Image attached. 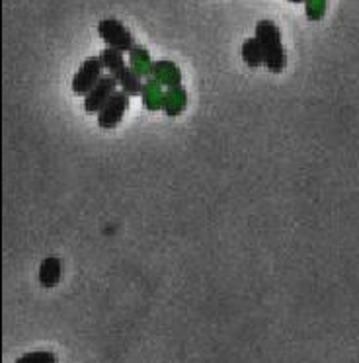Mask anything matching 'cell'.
<instances>
[{
    "label": "cell",
    "instance_id": "obj_13",
    "mask_svg": "<svg viewBox=\"0 0 359 363\" xmlns=\"http://www.w3.org/2000/svg\"><path fill=\"white\" fill-rule=\"evenodd\" d=\"M101 65H104V71H108L109 74H114L116 71H119L121 67L125 65V57L121 51H117V49L106 48L100 53Z\"/></svg>",
    "mask_w": 359,
    "mask_h": 363
},
{
    "label": "cell",
    "instance_id": "obj_11",
    "mask_svg": "<svg viewBox=\"0 0 359 363\" xmlns=\"http://www.w3.org/2000/svg\"><path fill=\"white\" fill-rule=\"evenodd\" d=\"M129 67L133 71L139 74L140 79H150L153 77V59H150V53L147 51V48L143 45H135V48L129 51Z\"/></svg>",
    "mask_w": 359,
    "mask_h": 363
},
{
    "label": "cell",
    "instance_id": "obj_12",
    "mask_svg": "<svg viewBox=\"0 0 359 363\" xmlns=\"http://www.w3.org/2000/svg\"><path fill=\"white\" fill-rule=\"evenodd\" d=\"M242 61L246 63L250 69H260L264 65V49L260 45L258 38H248V40L242 41L241 48Z\"/></svg>",
    "mask_w": 359,
    "mask_h": 363
},
{
    "label": "cell",
    "instance_id": "obj_5",
    "mask_svg": "<svg viewBox=\"0 0 359 363\" xmlns=\"http://www.w3.org/2000/svg\"><path fill=\"white\" fill-rule=\"evenodd\" d=\"M117 86H119V84H117V80L114 79L111 74H104L100 82L84 96L86 113H90V116L98 113V111L104 108V104L108 102L109 98H111V94L116 92Z\"/></svg>",
    "mask_w": 359,
    "mask_h": 363
},
{
    "label": "cell",
    "instance_id": "obj_1",
    "mask_svg": "<svg viewBox=\"0 0 359 363\" xmlns=\"http://www.w3.org/2000/svg\"><path fill=\"white\" fill-rule=\"evenodd\" d=\"M260 45L264 49V65L265 69L273 74H281L287 67V55L281 43V30L272 20H260L256 24V33Z\"/></svg>",
    "mask_w": 359,
    "mask_h": 363
},
{
    "label": "cell",
    "instance_id": "obj_3",
    "mask_svg": "<svg viewBox=\"0 0 359 363\" xmlns=\"http://www.w3.org/2000/svg\"><path fill=\"white\" fill-rule=\"evenodd\" d=\"M104 72V65H101L100 55L98 57H88L82 61V65L78 67L77 74L72 77L70 82V90L77 96H86L92 90L98 82L101 80Z\"/></svg>",
    "mask_w": 359,
    "mask_h": 363
},
{
    "label": "cell",
    "instance_id": "obj_8",
    "mask_svg": "<svg viewBox=\"0 0 359 363\" xmlns=\"http://www.w3.org/2000/svg\"><path fill=\"white\" fill-rule=\"evenodd\" d=\"M140 102H143V108L148 111L162 110V104H164L162 84H160L158 80L153 79V77H150V79H147V82L143 84Z\"/></svg>",
    "mask_w": 359,
    "mask_h": 363
},
{
    "label": "cell",
    "instance_id": "obj_10",
    "mask_svg": "<svg viewBox=\"0 0 359 363\" xmlns=\"http://www.w3.org/2000/svg\"><path fill=\"white\" fill-rule=\"evenodd\" d=\"M187 106V92L184 86L168 88V92H164L162 111L168 118H178Z\"/></svg>",
    "mask_w": 359,
    "mask_h": 363
},
{
    "label": "cell",
    "instance_id": "obj_14",
    "mask_svg": "<svg viewBox=\"0 0 359 363\" xmlns=\"http://www.w3.org/2000/svg\"><path fill=\"white\" fill-rule=\"evenodd\" d=\"M16 363H57V355L53 352H45V350L28 352V354L20 355Z\"/></svg>",
    "mask_w": 359,
    "mask_h": 363
},
{
    "label": "cell",
    "instance_id": "obj_2",
    "mask_svg": "<svg viewBox=\"0 0 359 363\" xmlns=\"http://www.w3.org/2000/svg\"><path fill=\"white\" fill-rule=\"evenodd\" d=\"M98 35L106 43V48L117 49L121 53H129L135 48L133 33L117 18H104V20H100L98 22Z\"/></svg>",
    "mask_w": 359,
    "mask_h": 363
},
{
    "label": "cell",
    "instance_id": "obj_16",
    "mask_svg": "<svg viewBox=\"0 0 359 363\" xmlns=\"http://www.w3.org/2000/svg\"><path fill=\"white\" fill-rule=\"evenodd\" d=\"M289 2H293V4H301V2H304V0H289Z\"/></svg>",
    "mask_w": 359,
    "mask_h": 363
},
{
    "label": "cell",
    "instance_id": "obj_6",
    "mask_svg": "<svg viewBox=\"0 0 359 363\" xmlns=\"http://www.w3.org/2000/svg\"><path fill=\"white\" fill-rule=\"evenodd\" d=\"M62 277V260L57 256H47L39 264L38 279L43 289H53L59 285Z\"/></svg>",
    "mask_w": 359,
    "mask_h": 363
},
{
    "label": "cell",
    "instance_id": "obj_4",
    "mask_svg": "<svg viewBox=\"0 0 359 363\" xmlns=\"http://www.w3.org/2000/svg\"><path fill=\"white\" fill-rule=\"evenodd\" d=\"M129 100H131V96L127 94V92H123V90H116L108 102L104 104V108L96 113L98 125H100L101 129H106V131L116 129V127L121 123L125 111L129 110V106H131Z\"/></svg>",
    "mask_w": 359,
    "mask_h": 363
},
{
    "label": "cell",
    "instance_id": "obj_7",
    "mask_svg": "<svg viewBox=\"0 0 359 363\" xmlns=\"http://www.w3.org/2000/svg\"><path fill=\"white\" fill-rule=\"evenodd\" d=\"M153 79L158 80L166 88L182 86V71L178 69V65L172 63L168 59L156 61L153 67Z\"/></svg>",
    "mask_w": 359,
    "mask_h": 363
},
{
    "label": "cell",
    "instance_id": "obj_15",
    "mask_svg": "<svg viewBox=\"0 0 359 363\" xmlns=\"http://www.w3.org/2000/svg\"><path fill=\"white\" fill-rule=\"evenodd\" d=\"M306 4V18L311 22H319L326 12V0H304Z\"/></svg>",
    "mask_w": 359,
    "mask_h": 363
},
{
    "label": "cell",
    "instance_id": "obj_9",
    "mask_svg": "<svg viewBox=\"0 0 359 363\" xmlns=\"http://www.w3.org/2000/svg\"><path fill=\"white\" fill-rule=\"evenodd\" d=\"M114 79L117 80V84H119V88L123 90V92H127L129 96H140V92H143V79H140L137 72L133 71L129 65H123L119 71H116L114 74H111Z\"/></svg>",
    "mask_w": 359,
    "mask_h": 363
}]
</instances>
